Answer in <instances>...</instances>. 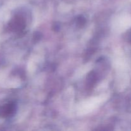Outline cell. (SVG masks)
I'll return each instance as SVG.
<instances>
[{
    "mask_svg": "<svg viewBox=\"0 0 131 131\" xmlns=\"http://www.w3.org/2000/svg\"><path fill=\"white\" fill-rule=\"evenodd\" d=\"M12 29L15 31H20L26 27V22L20 16H17L12 20L10 24Z\"/></svg>",
    "mask_w": 131,
    "mask_h": 131,
    "instance_id": "6da1fadb",
    "label": "cell"
},
{
    "mask_svg": "<svg viewBox=\"0 0 131 131\" xmlns=\"http://www.w3.org/2000/svg\"><path fill=\"white\" fill-rule=\"evenodd\" d=\"M130 40H131V39H130Z\"/></svg>",
    "mask_w": 131,
    "mask_h": 131,
    "instance_id": "5b68a950",
    "label": "cell"
},
{
    "mask_svg": "<svg viewBox=\"0 0 131 131\" xmlns=\"http://www.w3.org/2000/svg\"><path fill=\"white\" fill-rule=\"evenodd\" d=\"M76 23L78 26H82L84 25V24L86 23L85 18L83 17L81 15H80V16H79L77 18Z\"/></svg>",
    "mask_w": 131,
    "mask_h": 131,
    "instance_id": "277c9868",
    "label": "cell"
},
{
    "mask_svg": "<svg viewBox=\"0 0 131 131\" xmlns=\"http://www.w3.org/2000/svg\"><path fill=\"white\" fill-rule=\"evenodd\" d=\"M96 80H97V76H96V74H95L93 72H90V74H88V77H87L86 79V82L87 84L89 86L92 87L95 84Z\"/></svg>",
    "mask_w": 131,
    "mask_h": 131,
    "instance_id": "3957f363",
    "label": "cell"
},
{
    "mask_svg": "<svg viewBox=\"0 0 131 131\" xmlns=\"http://www.w3.org/2000/svg\"><path fill=\"white\" fill-rule=\"evenodd\" d=\"M15 111V105L13 102L6 104L0 107V115L4 117L8 116L14 114Z\"/></svg>",
    "mask_w": 131,
    "mask_h": 131,
    "instance_id": "7a4b0ae2",
    "label": "cell"
}]
</instances>
